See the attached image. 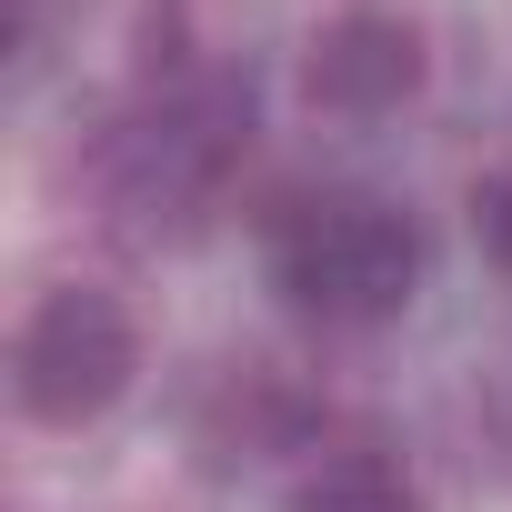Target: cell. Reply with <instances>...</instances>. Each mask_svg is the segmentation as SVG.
I'll return each mask as SVG.
<instances>
[{
  "mask_svg": "<svg viewBox=\"0 0 512 512\" xmlns=\"http://www.w3.org/2000/svg\"><path fill=\"white\" fill-rule=\"evenodd\" d=\"M472 442L492 472H512V342L482 352V372H472Z\"/></svg>",
  "mask_w": 512,
  "mask_h": 512,
  "instance_id": "52a82bcc",
  "label": "cell"
},
{
  "mask_svg": "<svg viewBox=\"0 0 512 512\" xmlns=\"http://www.w3.org/2000/svg\"><path fill=\"white\" fill-rule=\"evenodd\" d=\"M312 422H322V412H312L272 362H231V372L211 382V402H201V452H211V462H262V452H292Z\"/></svg>",
  "mask_w": 512,
  "mask_h": 512,
  "instance_id": "5b68a950",
  "label": "cell"
},
{
  "mask_svg": "<svg viewBox=\"0 0 512 512\" xmlns=\"http://www.w3.org/2000/svg\"><path fill=\"white\" fill-rule=\"evenodd\" d=\"M241 161H251V81L231 61L171 41L101 111V131L81 151V181H91V201H101L111 231H131V241H191L221 211V191H231Z\"/></svg>",
  "mask_w": 512,
  "mask_h": 512,
  "instance_id": "6da1fadb",
  "label": "cell"
},
{
  "mask_svg": "<svg viewBox=\"0 0 512 512\" xmlns=\"http://www.w3.org/2000/svg\"><path fill=\"white\" fill-rule=\"evenodd\" d=\"M21 11V81H41V61L61 51V0H11Z\"/></svg>",
  "mask_w": 512,
  "mask_h": 512,
  "instance_id": "9c48e42d",
  "label": "cell"
},
{
  "mask_svg": "<svg viewBox=\"0 0 512 512\" xmlns=\"http://www.w3.org/2000/svg\"><path fill=\"white\" fill-rule=\"evenodd\" d=\"M272 292L322 332H382L422 292V221L382 191H302L262 231Z\"/></svg>",
  "mask_w": 512,
  "mask_h": 512,
  "instance_id": "7a4b0ae2",
  "label": "cell"
},
{
  "mask_svg": "<svg viewBox=\"0 0 512 512\" xmlns=\"http://www.w3.org/2000/svg\"><path fill=\"white\" fill-rule=\"evenodd\" d=\"M472 241H482V262L512 272V161H492L472 181Z\"/></svg>",
  "mask_w": 512,
  "mask_h": 512,
  "instance_id": "ba28073f",
  "label": "cell"
},
{
  "mask_svg": "<svg viewBox=\"0 0 512 512\" xmlns=\"http://www.w3.org/2000/svg\"><path fill=\"white\" fill-rule=\"evenodd\" d=\"M141 382V322L121 292L101 282H51L31 292L21 332H11V402L51 432H81L101 422L121 392Z\"/></svg>",
  "mask_w": 512,
  "mask_h": 512,
  "instance_id": "3957f363",
  "label": "cell"
},
{
  "mask_svg": "<svg viewBox=\"0 0 512 512\" xmlns=\"http://www.w3.org/2000/svg\"><path fill=\"white\" fill-rule=\"evenodd\" d=\"M422 81H432V41L412 11H382V0H342L302 41V101L332 121H392L402 101H422Z\"/></svg>",
  "mask_w": 512,
  "mask_h": 512,
  "instance_id": "277c9868",
  "label": "cell"
},
{
  "mask_svg": "<svg viewBox=\"0 0 512 512\" xmlns=\"http://www.w3.org/2000/svg\"><path fill=\"white\" fill-rule=\"evenodd\" d=\"M292 512H432V492L392 442H322L292 482Z\"/></svg>",
  "mask_w": 512,
  "mask_h": 512,
  "instance_id": "8992f818",
  "label": "cell"
}]
</instances>
